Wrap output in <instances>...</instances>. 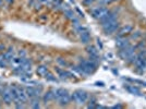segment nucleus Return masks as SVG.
<instances>
[{
  "mask_svg": "<svg viewBox=\"0 0 146 109\" xmlns=\"http://www.w3.org/2000/svg\"><path fill=\"white\" fill-rule=\"evenodd\" d=\"M88 98H90L88 93L85 91H82V90L73 92L71 94V102L78 104V105H84L88 100Z\"/></svg>",
  "mask_w": 146,
  "mask_h": 109,
  "instance_id": "nucleus-1",
  "label": "nucleus"
},
{
  "mask_svg": "<svg viewBox=\"0 0 146 109\" xmlns=\"http://www.w3.org/2000/svg\"><path fill=\"white\" fill-rule=\"evenodd\" d=\"M110 10L107 8V7L105 6H98V7H95V8H93L90 10V13L92 14V17L94 19H96V20H100V19H103L107 13L109 12Z\"/></svg>",
  "mask_w": 146,
  "mask_h": 109,
  "instance_id": "nucleus-2",
  "label": "nucleus"
},
{
  "mask_svg": "<svg viewBox=\"0 0 146 109\" xmlns=\"http://www.w3.org/2000/svg\"><path fill=\"white\" fill-rule=\"evenodd\" d=\"M118 17H119V13L117 12V10H110L109 12L107 13L103 19L99 20V24H100L102 27H104V26H106L107 24H109L111 22L118 20Z\"/></svg>",
  "mask_w": 146,
  "mask_h": 109,
  "instance_id": "nucleus-3",
  "label": "nucleus"
},
{
  "mask_svg": "<svg viewBox=\"0 0 146 109\" xmlns=\"http://www.w3.org/2000/svg\"><path fill=\"white\" fill-rule=\"evenodd\" d=\"M102 29H103L105 34L111 35V34H113V33H117V31L120 29V22H119L118 20H116V21H113V22H111L109 24H107L106 26L102 27Z\"/></svg>",
  "mask_w": 146,
  "mask_h": 109,
  "instance_id": "nucleus-4",
  "label": "nucleus"
},
{
  "mask_svg": "<svg viewBox=\"0 0 146 109\" xmlns=\"http://www.w3.org/2000/svg\"><path fill=\"white\" fill-rule=\"evenodd\" d=\"M135 50H136V46H133V45H130L128 47H125V48H122V49H119V53H118V56L121 58L122 60H125L127 58H128L130 54H132L135 53Z\"/></svg>",
  "mask_w": 146,
  "mask_h": 109,
  "instance_id": "nucleus-5",
  "label": "nucleus"
},
{
  "mask_svg": "<svg viewBox=\"0 0 146 109\" xmlns=\"http://www.w3.org/2000/svg\"><path fill=\"white\" fill-rule=\"evenodd\" d=\"M134 31V26L132 24H125L124 26H120V29L117 31V37L116 38H119V37H125L130 35L132 32Z\"/></svg>",
  "mask_w": 146,
  "mask_h": 109,
  "instance_id": "nucleus-6",
  "label": "nucleus"
},
{
  "mask_svg": "<svg viewBox=\"0 0 146 109\" xmlns=\"http://www.w3.org/2000/svg\"><path fill=\"white\" fill-rule=\"evenodd\" d=\"M130 45H131V39H130L128 36L116 38V46L119 49L125 48V47H128Z\"/></svg>",
  "mask_w": 146,
  "mask_h": 109,
  "instance_id": "nucleus-7",
  "label": "nucleus"
},
{
  "mask_svg": "<svg viewBox=\"0 0 146 109\" xmlns=\"http://www.w3.org/2000/svg\"><path fill=\"white\" fill-rule=\"evenodd\" d=\"M1 96H2L3 103H6L7 105H10V104L13 103V98L12 95H11V92H10V87H5L2 93H1Z\"/></svg>",
  "mask_w": 146,
  "mask_h": 109,
  "instance_id": "nucleus-8",
  "label": "nucleus"
},
{
  "mask_svg": "<svg viewBox=\"0 0 146 109\" xmlns=\"http://www.w3.org/2000/svg\"><path fill=\"white\" fill-rule=\"evenodd\" d=\"M79 35H80V41H81V43H83V44H88L90 41H91V34H90V32H88L87 29L82 31L81 33H79Z\"/></svg>",
  "mask_w": 146,
  "mask_h": 109,
  "instance_id": "nucleus-9",
  "label": "nucleus"
},
{
  "mask_svg": "<svg viewBox=\"0 0 146 109\" xmlns=\"http://www.w3.org/2000/svg\"><path fill=\"white\" fill-rule=\"evenodd\" d=\"M43 100L44 103H48V102H51V100H55V96H54V92H52V88L47 91L45 94L43 95Z\"/></svg>",
  "mask_w": 146,
  "mask_h": 109,
  "instance_id": "nucleus-10",
  "label": "nucleus"
},
{
  "mask_svg": "<svg viewBox=\"0 0 146 109\" xmlns=\"http://www.w3.org/2000/svg\"><path fill=\"white\" fill-rule=\"evenodd\" d=\"M58 102H59V104H60L61 106H67L68 104L71 102V94H66L64 96L60 97L59 99H58Z\"/></svg>",
  "mask_w": 146,
  "mask_h": 109,
  "instance_id": "nucleus-11",
  "label": "nucleus"
},
{
  "mask_svg": "<svg viewBox=\"0 0 146 109\" xmlns=\"http://www.w3.org/2000/svg\"><path fill=\"white\" fill-rule=\"evenodd\" d=\"M56 73L58 74V76L60 78V80H66L68 79V72L67 70H64V69H61V68H56Z\"/></svg>",
  "mask_w": 146,
  "mask_h": 109,
  "instance_id": "nucleus-12",
  "label": "nucleus"
},
{
  "mask_svg": "<svg viewBox=\"0 0 146 109\" xmlns=\"http://www.w3.org/2000/svg\"><path fill=\"white\" fill-rule=\"evenodd\" d=\"M143 35V33H142V31L137 30V31H133L131 34H130V39L131 41H137V39H140L141 37Z\"/></svg>",
  "mask_w": 146,
  "mask_h": 109,
  "instance_id": "nucleus-13",
  "label": "nucleus"
},
{
  "mask_svg": "<svg viewBox=\"0 0 146 109\" xmlns=\"http://www.w3.org/2000/svg\"><path fill=\"white\" fill-rule=\"evenodd\" d=\"M30 107H32V108H39V107H40L39 97H32V98H31Z\"/></svg>",
  "mask_w": 146,
  "mask_h": 109,
  "instance_id": "nucleus-14",
  "label": "nucleus"
},
{
  "mask_svg": "<svg viewBox=\"0 0 146 109\" xmlns=\"http://www.w3.org/2000/svg\"><path fill=\"white\" fill-rule=\"evenodd\" d=\"M124 88L128 92H130V93L136 94V95H140V93H141L140 90H139L136 86H134V85H124Z\"/></svg>",
  "mask_w": 146,
  "mask_h": 109,
  "instance_id": "nucleus-15",
  "label": "nucleus"
},
{
  "mask_svg": "<svg viewBox=\"0 0 146 109\" xmlns=\"http://www.w3.org/2000/svg\"><path fill=\"white\" fill-rule=\"evenodd\" d=\"M36 72L39 76H45L46 73L48 72V67H47V66H44V64L43 66H39V67L37 68Z\"/></svg>",
  "mask_w": 146,
  "mask_h": 109,
  "instance_id": "nucleus-16",
  "label": "nucleus"
},
{
  "mask_svg": "<svg viewBox=\"0 0 146 109\" xmlns=\"http://www.w3.org/2000/svg\"><path fill=\"white\" fill-rule=\"evenodd\" d=\"M136 59H137V54H135V53H134V54H130V56H129L128 58H127L124 61H125L128 64L131 66V64H134V62L136 61Z\"/></svg>",
  "mask_w": 146,
  "mask_h": 109,
  "instance_id": "nucleus-17",
  "label": "nucleus"
},
{
  "mask_svg": "<svg viewBox=\"0 0 146 109\" xmlns=\"http://www.w3.org/2000/svg\"><path fill=\"white\" fill-rule=\"evenodd\" d=\"M86 51L88 53V54H92V56H96V54H98V50L95 46H88V47L86 48Z\"/></svg>",
  "mask_w": 146,
  "mask_h": 109,
  "instance_id": "nucleus-18",
  "label": "nucleus"
},
{
  "mask_svg": "<svg viewBox=\"0 0 146 109\" xmlns=\"http://www.w3.org/2000/svg\"><path fill=\"white\" fill-rule=\"evenodd\" d=\"M44 78H46V80H47V81H49V82H55V83H56V82H58V80L56 79L55 75H54L52 73H50L49 71L46 73V75H45Z\"/></svg>",
  "mask_w": 146,
  "mask_h": 109,
  "instance_id": "nucleus-19",
  "label": "nucleus"
},
{
  "mask_svg": "<svg viewBox=\"0 0 146 109\" xmlns=\"http://www.w3.org/2000/svg\"><path fill=\"white\" fill-rule=\"evenodd\" d=\"M64 17L67 19H69V20H73V19L75 18V14H74V12H73L71 9H68V10L64 11Z\"/></svg>",
  "mask_w": 146,
  "mask_h": 109,
  "instance_id": "nucleus-20",
  "label": "nucleus"
},
{
  "mask_svg": "<svg viewBox=\"0 0 146 109\" xmlns=\"http://www.w3.org/2000/svg\"><path fill=\"white\" fill-rule=\"evenodd\" d=\"M88 100H90V104L87 105V108H96V98L91 96L88 98Z\"/></svg>",
  "mask_w": 146,
  "mask_h": 109,
  "instance_id": "nucleus-21",
  "label": "nucleus"
},
{
  "mask_svg": "<svg viewBox=\"0 0 146 109\" xmlns=\"http://www.w3.org/2000/svg\"><path fill=\"white\" fill-rule=\"evenodd\" d=\"M144 48H146V39H142V41L139 42V44L136 45V49L141 50V49H144Z\"/></svg>",
  "mask_w": 146,
  "mask_h": 109,
  "instance_id": "nucleus-22",
  "label": "nucleus"
},
{
  "mask_svg": "<svg viewBox=\"0 0 146 109\" xmlns=\"http://www.w3.org/2000/svg\"><path fill=\"white\" fill-rule=\"evenodd\" d=\"M112 2V0H97L98 6H108Z\"/></svg>",
  "mask_w": 146,
  "mask_h": 109,
  "instance_id": "nucleus-23",
  "label": "nucleus"
},
{
  "mask_svg": "<svg viewBox=\"0 0 146 109\" xmlns=\"http://www.w3.org/2000/svg\"><path fill=\"white\" fill-rule=\"evenodd\" d=\"M57 62H58V63L60 64L61 67H67V66H68V62L66 60H64L63 58H61V57H59V58L57 59Z\"/></svg>",
  "mask_w": 146,
  "mask_h": 109,
  "instance_id": "nucleus-24",
  "label": "nucleus"
},
{
  "mask_svg": "<svg viewBox=\"0 0 146 109\" xmlns=\"http://www.w3.org/2000/svg\"><path fill=\"white\" fill-rule=\"evenodd\" d=\"M95 1H97V0H82V5L85 7H90V6H92Z\"/></svg>",
  "mask_w": 146,
  "mask_h": 109,
  "instance_id": "nucleus-25",
  "label": "nucleus"
},
{
  "mask_svg": "<svg viewBox=\"0 0 146 109\" xmlns=\"http://www.w3.org/2000/svg\"><path fill=\"white\" fill-rule=\"evenodd\" d=\"M33 6H34V10H35V11H38V10H40V9H42V2H40V1H39V2H38V1H35V3H34V5H33Z\"/></svg>",
  "mask_w": 146,
  "mask_h": 109,
  "instance_id": "nucleus-26",
  "label": "nucleus"
},
{
  "mask_svg": "<svg viewBox=\"0 0 146 109\" xmlns=\"http://www.w3.org/2000/svg\"><path fill=\"white\" fill-rule=\"evenodd\" d=\"M19 56H20V57H25V56H26V53H25L24 50H20V51H19Z\"/></svg>",
  "mask_w": 146,
  "mask_h": 109,
  "instance_id": "nucleus-27",
  "label": "nucleus"
},
{
  "mask_svg": "<svg viewBox=\"0 0 146 109\" xmlns=\"http://www.w3.org/2000/svg\"><path fill=\"white\" fill-rule=\"evenodd\" d=\"M122 107H123V106H122V105H120V104H118V105H115V106H112V108H122Z\"/></svg>",
  "mask_w": 146,
  "mask_h": 109,
  "instance_id": "nucleus-28",
  "label": "nucleus"
},
{
  "mask_svg": "<svg viewBox=\"0 0 146 109\" xmlns=\"http://www.w3.org/2000/svg\"><path fill=\"white\" fill-rule=\"evenodd\" d=\"M6 49V46L3 45V44H0V51H2V50H5Z\"/></svg>",
  "mask_w": 146,
  "mask_h": 109,
  "instance_id": "nucleus-29",
  "label": "nucleus"
},
{
  "mask_svg": "<svg viewBox=\"0 0 146 109\" xmlns=\"http://www.w3.org/2000/svg\"><path fill=\"white\" fill-rule=\"evenodd\" d=\"M5 1H7V2H8V3H11V2H12L13 0H5Z\"/></svg>",
  "mask_w": 146,
  "mask_h": 109,
  "instance_id": "nucleus-30",
  "label": "nucleus"
},
{
  "mask_svg": "<svg viewBox=\"0 0 146 109\" xmlns=\"http://www.w3.org/2000/svg\"><path fill=\"white\" fill-rule=\"evenodd\" d=\"M1 3H2V0H0V6H1Z\"/></svg>",
  "mask_w": 146,
  "mask_h": 109,
  "instance_id": "nucleus-31",
  "label": "nucleus"
},
{
  "mask_svg": "<svg viewBox=\"0 0 146 109\" xmlns=\"http://www.w3.org/2000/svg\"><path fill=\"white\" fill-rule=\"evenodd\" d=\"M113 1H119V0H112V2H113Z\"/></svg>",
  "mask_w": 146,
  "mask_h": 109,
  "instance_id": "nucleus-32",
  "label": "nucleus"
}]
</instances>
